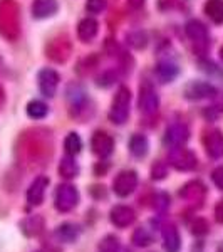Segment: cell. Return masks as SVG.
<instances>
[{
	"label": "cell",
	"mask_w": 223,
	"mask_h": 252,
	"mask_svg": "<svg viewBox=\"0 0 223 252\" xmlns=\"http://www.w3.org/2000/svg\"><path fill=\"white\" fill-rule=\"evenodd\" d=\"M86 9L91 14H99L106 9V0H87L86 2Z\"/></svg>",
	"instance_id": "cell-31"
},
{
	"label": "cell",
	"mask_w": 223,
	"mask_h": 252,
	"mask_svg": "<svg viewBox=\"0 0 223 252\" xmlns=\"http://www.w3.org/2000/svg\"><path fill=\"white\" fill-rule=\"evenodd\" d=\"M190 138V131L185 125L181 123H175L171 126H168L165 133V145L169 146V148H175V146H183Z\"/></svg>",
	"instance_id": "cell-7"
},
{
	"label": "cell",
	"mask_w": 223,
	"mask_h": 252,
	"mask_svg": "<svg viewBox=\"0 0 223 252\" xmlns=\"http://www.w3.org/2000/svg\"><path fill=\"white\" fill-rule=\"evenodd\" d=\"M57 0H35L32 3V15L35 19H47L57 12Z\"/></svg>",
	"instance_id": "cell-15"
},
{
	"label": "cell",
	"mask_w": 223,
	"mask_h": 252,
	"mask_svg": "<svg viewBox=\"0 0 223 252\" xmlns=\"http://www.w3.org/2000/svg\"><path fill=\"white\" fill-rule=\"evenodd\" d=\"M203 143L206 148V153L213 158H222L223 157V135L220 129H210L205 133Z\"/></svg>",
	"instance_id": "cell-10"
},
{
	"label": "cell",
	"mask_w": 223,
	"mask_h": 252,
	"mask_svg": "<svg viewBox=\"0 0 223 252\" xmlns=\"http://www.w3.org/2000/svg\"><path fill=\"white\" fill-rule=\"evenodd\" d=\"M128 2H129V5H131V7H135V9H139V7L144 3V0H128Z\"/></svg>",
	"instance_id": "cell-36"
},
{
	"label": "cell",
	"mask_w": 223,
	"mask_h": 252,
	"mask_svg": "<svg viewBox=\"0 0 223 252\" xmlns=\"http://www.w3.org/2000/svg\"><path fill=\"white\" fill-rule=\"evenodd\" d=\"M149 150V141L148 138L143 135H133L129 140V152L133 153L136 158H143L148 155Z\"/></svg>",
	"instance_id": "cell-20"
},
{
	"label": "cell",
	"mask_w": 223,
	"mask_h": 252,
	"mask_svg": "<svg viewBox=\"0 0 223 252\" xmlns=\"http://www.w3.org/2000/svg\"><path fill=\"white\" fill-rule=\"evenodd\" d=\"M185 32L190 39L196 44V47H206V40H208V31L200 20H190L185 27Z\"/></svg>",
	"instance_id": "cell-11"
},
{
	"label": "cell",
	"mask_w": 223,
	"mask_h": 252,
	"mask_svg": "<svg viewBox=\"0 0 223 252\" xmlns=\"http://www.w3.org/2000/svg\"><path fill=\"white\" fill-rule=\"evenodd\" d=\"M136 219L135 210L129 209L126 205H116L111 210V222L116 227H128L129 223H133Z\"/></svg>",
	"instance_id": "cell-13"
},
{
	"label": "cell",
	"mask_w": 223,
	"mask_h": 252,
	"mask_svg": "<svg viewBox=\"0 0 223 252\" xmlns=\"http://www.w3.org/2000/svg\"><path fill=\"white\" fill-rule=\"evenodd\" d=\"M64 148H66V153L69 157L79 155L81 150H83V140L76 133H69L66 136V141H64Z\"/></svg>",
	"instance_id": "cell-23"
},
{
	"label": "cell",
	"mask_w": 223,
	"mask_h": 252,
	"mask_svg": "<svg viewBox=\"0 0 223 252\" xmlns=\"http://www.w3.org/2000/svg\"><path fill=\"white\" fill-rule=\"evenodd\" d=\"M220 58H222V59H223V47H222V49H220Z\"/></svg>",
	"instance_id": "cell-37"
},
{
	"label": "cell",
	"mask_w": 223,
	"mask_h": 252,
	"mask_svg": "<svg viewBox=\"0 0 223 252\" xmlns=\"http://www.w3.org/2000/svg\"><path fill=\"white\" fill-rule=\"evenodd\" d=\"M56 209L59 212H69L76 205L79 204V192L72 185H60L56 190V198H54Z\"/></svg>",
	"instance_id": "cell-3"
},
{
	"label": "cell",
	"mask_w": 223,
	"mask_h": 252,
	"mask_svg": "<svg viewBox=\"0 0 223 252\" xmlns=\"http://www.w3.org/2000/svg\"><path fill=\"white\" fill-rule=\"evenodd\" d=\"M20 229L27 237H35L44 230V219L40 215H30V217L24 219L20 223Z\"/></svg>",
	"instance_id": "cell-18"
},
{
	"label": "cell",
	"mask_w": 223,
	"mask_h": 252,
	"mask_svg": "<svg viewBox=\"0 0 223 252\" xmlns=\"http://www.w3.org/2000/svg\"><path fill=\"white\" fill-rule=\"evenodd\" d=\"M129 103H131V93L128 88H119L112 99V106L109 111V120L114 125H123L129 115Z\"/></svg>",
	"instance_id": "cell-1"
},
{
	"label": "cell",
	"mask_w": 223,
	"mask_h": 252,
	"mask_svg": "<svg viewBox=\"0 0 223 252\" xmlns=\"http://www.w3.org/2000/svg\"><path fill=\"white\" fill-rule=\"evenodd\" d=\"M138 106H139V111L146 116H151L158 111L160 97H158L156 91L153 89L151 84L146 83L139 88V101H138Z\"/></svg>",
	"instance_id": "cell-4"
},
{
	"label": "cell",
	"mask_w": 223,
	"mask_h": 252,
	"mask_svg": "<svg viewBox=\"0 0 223 252\" xmlns=\"http://www.w3.org/2000/svg\"><path fill=\"white\" fill-rule=\"evenodd\" d=\"M168 160L169 165L175 166L176 170H181V172H188V170H193L196 166V157H195V153L190 152L188 148H183V146L171 148Z\"/></svg>",
	"instance_id": "cell-2"
},
{
	"label": "cell",
	"mask_w": 223,
	"mask_h": 252,
	"mask_svg": "<svg viewBox=\"0 0 223 252\" xmlns=\"http://www.w3.org/2000/svg\"><path fill=\"white\" fill-rule=\"evenodd\" d=\"M114 81H116V78H114V74H112V72H104V74H101L99 78H97L96 84H97V86L108 88V86H111Z\"/></svg>",
	"instance_id": "cell-32"
},
{
	"label": "cell",
	"mask_w": 223,
	"mask_h": 252,
	"mask_svg": "<svg viewBox=\"0 0 223 252\" xmlns=\"http://www.w3.org/2000/svg\"><path fill=\"white\" fill-rule=\"evenodd\" d=\"M47 113H49L47 104L39 99H34L27 104V115H29L32 120H42V118L47 116Z\"/></svg>",
	"instance_id": "cell-24"
},
{
	"label": "cell",
	"mask_w": 223,
	"mask_h": 252,
	"mask_svg": "<svg viewBox=\"0 0 223 252\" xmlns=\"http://www.w3.org/2000/svg\"><path fill=\"white\" fill-rule=\"evenodd\" d=\"M99 251L101 252H117L119 251V241H117L114 235H106L99 244Z\"/></svg>",
	"instance_id": "cell-28"
},
{
	"label": "cell",
	"mask_w": 223,
	"mask_h": 252,
	"mask_svg": "<svg viewBox=\"0 0 223 252\" xmlns=\"http://www.w3.org/2000/svg\"><path fill=\"white\" fill-rule=\"evenodd\" d=\"M163 241H165V251L166 252H180L181 239L178 234V229L175 225H166L163 229Z\"/></svg>",
	"instance_id": "cell-16"
},
{
	"label": "cell",
	"mask_w": 223,
	"mask_h": 252,
	"mask_svg": "<svg viewBox=\"0 0 223 252\" xmlns=\"http://www.w3.org/2000/svg\"><path fill=\"white\" fill-rule=\"evenodd\" d=\"M91 148L97 157L106 158L114 150V140L104 131H96L91 138Z\"/></svg>",
	"instance_id": "cell-8"
},
{
	"label": "cell",
	"mask_w": 223,
	"mask_h": 252,
	"mask_svg": "<svg viewBox=\"0 0 223 252\" xmlns=\"http://www.w3.org/2000/svg\"><path fill=\"white\" fill-rule=\"evenodd\" d=\"M39 89L46 97H52L59 86V74L52 69H42L39 72Z\"/></svg>",
	"instance_id": "cell-9"
},
{
	"label": "cell",
	"mask_w": 223,
	"mask_h": 252,
	"mask_svg": "<svg viewBox=\"0 0 223 252\" xmlns=\"http://www.w3.org/2000/svg\"><path fill=\"white\" fill-rule=\"evenodd\" d=\"M215 94H217L215 86H212L210 83H205V81H193V83L186 84L185 88V97L192 101L206 99V97H213Z\"/></svg>",
	"instance_id": "cell-6"
},
{
	"label": "cell",
	"mask_w": 223,
	"mask_h": 252,
	"mask_svg": "<svg viewBox=\"0 0 223 252\" xmlns=\"http://www.w3.org/2000/svg\"><path fill=\"white\" fill-rule=\"evenodd\" d=\"M212 178H213V184L217 185L218 189H222V190H223V165L213 170Z\"/></svg>",
	"instance_id": "cell-33"
},
{
	"label": "cell",
	"mask_w": 223,
	"mask_h": 252,
	"mask_svg": "<svg viewBox=\"0 0 223 252\" xmlns=\"http://www.w3.org/2000/svg\"><path fill=\"white\" fill-rule=\"evenodd\" d=\"M155 72L161 83H171V81L178 76L180 69H178L176 64L171 63V61H161V63L156 66Z\"/></svg>",
	"instance_id": "cell-17"
},
{
	"label": "cell",
	"mask_w": 223,
	"mask_h": 252,
	"mask_svg": "<svg viewBox=\"0 0 223 252\" xmlns=\"http://www.w3.org/2000/svg\"><path fill=\"white\" fill-rule=\"evenodd\" d=\"M49 185V178L47 177H37L34 182L30 184L29 190H27V202L30 205H40L44 200V195H46Z\"/></svg>",
	"instance_id": "cell-12"
},
{
	"label": "cell",
	"mask_w": 223,
	"mask_h": 252,
	"mask_svg": "<svg viewBox=\"0 0 223 252\" xmlns=\"http://www.w3.org/2000/svg\"><path fill=\"white\" fill-rule=\"evenodd\" d=\"M205 14L215 24H223V0H208L205 3Z\"/></svg>",
	"instance_id": "cell-21"
},
{
	"label": "cell",
	"mask_w": 223,
	"mask_h": 252,
	"mask_svg": "<svg viewBox=\"0 0 223 252\" xmlns=\"http://www.w3.org/2000/svg\"><path fill=\"white\" fill-rule=\"evenodd\" d=\"M181 0H158V5L161 10H169V9H176L180 5Z\"/></svg>",
	"instance_id": "cell-34"
},
{
	"label": "cell",
	"mask_w": 223,
	"mask_h": 252,
	"mask_svg": "<svg viewBox=\"0 0 223 252\" xmlns=\"http://www.w3.org/2000/svg\"><path fill=\"white\" fill-rule=\"evenodd\" d=\"M56 234H57V237L60 241L64 242H74L76 239L79 237V227L74 225V223H62V225L57 227V230H56Z\"/></svg>",
	"instance_id": "cell-22"
},
{
	"label": "cell",
	"mask_w": 223,
	"mask_h": 252,
	"mask_svg": "<svg viewBox=\"0 0 223 252\" xmlns=\"http://www.w3.org/2000/svg\"><path fill=\"white\" fill-rule=\"evenodd\" d=\"M215 219L220 223H223V200L218 202L217 207H215Z\"/></svg>",
	"instance_id": "cell-35"
},
{
	"label": "cell",
	"mask_w": 223,
	"mask_h": 252,
	"mask_svg": "<svg viewBox=\"0 0 223 252\" xmlns=\"http://www.w3.org/2000/svg\"><path fill=\"white\" fill-rule=\"evenodd\" d=\"M128 44L135 49H143L148 44V35L143 31H135L128 34Z\"/></svg>",
	"instance_id": "cell-27"
},
{
	"label": "cell",
	"mask_w": 223,
	"mask_h": 252,
	"mask_svg": "<svg viewBox=\"0 0 223 252\" xmlns=\"http://www.w3.org/2000/svg\"><path fill=\"white\" fill-rule=\"evenodd\" d=\"M205 187L200 184V182H190V184L185 185V189L181 190V197L185 198V200H188L190 204H195V205H200L201 202H203L205 198Z\"/></svg>",
	"instance_id": "cell-14"
},
{
	"label": "cell",
	"mask_w": 223,
	"mask_h": 252,
	"mask_svg": "<svg viewBox=\"0 0 223 252\" xmlns=\"http://www.w3.org/2000/svg\"><path fill=\"white\" fill-rule=\"evenodd\" d=\"M138 185V175L133 170H124L114 178V184H112V190L119 197H128L135 192Z\"/></svg>",
	"instance_id": "cell-5"
},
{
	"label": "cell",
	"mask_w": 223,
	"mask_h": 252,
	"mask_svg": "<svg viewBox=\"0 0 223 252\" xmlns=\"http://www.w3.org/2000/svg\"><path fill=\"white\" fill-rule=\"evenodd\" d=\"M97 34V22L94 19H83L78 26V35L83 42H91Z\"/></svg>",
	"instance_id": "cell-19"
},
{
	"label": "cell",
	"mask_w": 223,
	"mask_h": 252,
	"mask_svg": "<svg viewBox=\"0 0 223 252\" xmlns=\"http://www.w3.org/2000/svg\"><path fill=\"white\" fill-rule=\"evenodd\" d=\"M151 242H153L151 234H149L148 229H144V227L136 229L135 234H133V244L138 246V247H146V246H149Z\"/></svg>",
	"instance_id": "cell-26"
},
{
	"label": "cell",
	"mask_w": 223,
	"mask_h": 252,
	"mask_svg": "<svg viewBox=\"0 0 223 252\" xmlns=\"http://www.w3.org/2000/svg\"><path fill=\"white\" fill-rule=\"evenodd\" d=\"M166 173H168V170H166V165L163 161H156V163L153 165V170H151L153 180H163L166 177Z\"/></svg>",
	"instance_id": "cell-30"
},
{
	"label": "cell",
	"mask_w": 223,
	"mask_h": 252,
	"mask_svg": "<svg viewBox=\"0 0 223 252\" xmlns=\"http://www.w3.org/2000/svg\"><path fill=\"white\" fill-rule=\"evenodd\" d=\"M190 229H192V232L195 235H205L206 232H208V222L203 220V219H196L192 225H190Z\"/></svg>",
	"instance_id": "cell-29"
},
{
	"label": "cell",
	"mask_w": 223,
	"mask_h": 252,
	"mask_svg": "<svg viewBox=\"0 0 223 252\" xmlns=\"http://www.w3.org/2000/svg\"><path fill=\"white\" fill-rule=\"evenodd\" d=\"M78 172H79L78 165H76V161L72 160L71 157L62 158V161H60V165H59L60 177H64V178H74V177H78Z\"/></svg>",
	"instance_id": "cell-25"
}]
</instances>
